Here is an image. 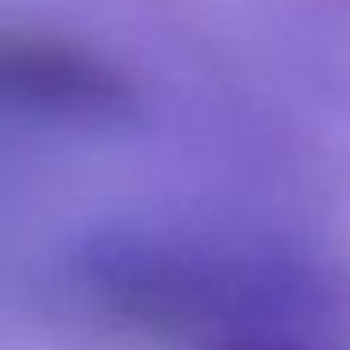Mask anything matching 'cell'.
<instances>
[{"label": "cell", "instance_id": "cell-1", "mask_svg": "<svg viewBox=\"0 0 350 350\" xmlns=\"http://www.w3.org/2000/svg\"><path fill=\"white\" fill-rule=\"evenodd\" d=\"M72 279L113 327L200 350L320 347L350 317L347 290L312 260L196 230H98L76 252Z\"/></svg>", "mask_w": 350, "mask_h": 350}, {"label": "cell", "instance_id": "cell-2", "mask_svg": "<svg viewBox=\"0 0 350 350\" xmlns=\"http://www.w3.org/2000/svg\"><path fill=\"white\" fill-rule=\"evenodd\" d=\"M139 113L132 76L79 38L0 27V117L113 129Z\"/></svg>", "mask_w": 350, "mask_h": 350}, {"label": "cell", "instance_id": "cell-3", "mask_svg": "<svg viewBox=\"0 0 350 350\" xmlns=\"http://www.w3.org/2000/svg\"><path fill=\"white\" fill-rule=\"evenodd\" d=\"M230 350H324V347H301V342H256V347H230Z\"/></svg>", "mask_w": 350, "mask_h": 350}]
</instances>
